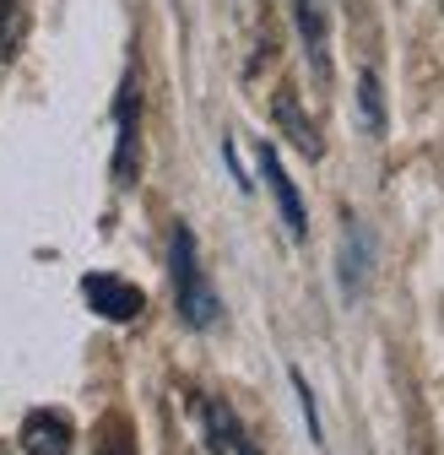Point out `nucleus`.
Returning <instances> with one entry per match:
<instances>
[{
    "label": "nucleus",
    "instance_id": "obj_4",
    "mask_svg": "<svg viewBox=\"0 0 444 455\" xmlns=\"http://www.w3.org/2000/svg\"><path fill=\"white\" fill-rule=\"evenodd\" d=\"M255 157H260V174H266V185H271V201H276V212H282L288 234H293V239H309V206H304L293 174L282 168V157H276V147H260Z\"/></svg>",
    "mask_w": 444,
    "mask_h": 455
},
{
    "label": "nucleus",
    "instance_id": "obj_9",
    "mask_svg": "<svg viewBox=\"0 0 444 455\" xmlns=\"http://www.w3.org/2000/svg\"><path fill=\"white\" fill-rule=\"evenodd\" d=\"M363 271H369V244H363V228L347 217V250H342V288H347V299L363 293Z\"/></svg>",
    "mask_w": 444,
    "mask_h": 455
},
{
    "label": "nucleus",
    "instance_id": "obj_3",
    "mask_svg": "<svg viewBox=\"0 0 444 455\" xmlns=\"http://www.w3.org/2000/svg\"><path fill=\"white\" fill-rule=\"evenodd\" d=\"M82 299H87V309H92L98 320H115V325H125V320H136V315L147 309V293L136 288V282L103 276V271H92V276L82 282Z\"/></svg>",
    "mask_w": 444,
    "mask_h": 455
},
{
    "label": "nucleus",
    "instance_id": "obj_6",
    "mask_svg": "<svg viewBox=\"0 0 444 455\" xmlns=\"http://www.w3.org/2000/svg\"><path fill=\"white\" fill-rule=\"evenodd\" d=\"M22 455H71V418L66 412H28L22 418Z\"/></svg>",
    "mask_w": 444,
    "mask_h": 455
},
{
    "label": "nucleus",
    "instance_id": "obj_5",
    "mask_svg": "<svg viewBox=\"0 0 444 455\" xmlns=\"http://www.w3.org/2000/svg\"><path fill=\"white\" fill-rule=\"evenodd\" d=\"M293 22H298V38H304L314 76L325 82L330 76V6L325 0H293Z\"/></svg>",
    "mask_w": 444,
    "mask_h": 455
},
{
    "label": "nucleus",
    "instance_id": "obj_11",
    "mask_svg": "<svg viewBox=\"0 0 444 455\" xmlns=\"http://www.w3.org/2000/svg\"><path fill=\"white\" fill-rule=\"evenodd\" d=\"M293 390H298V402H304V418H309V439H320V412H314V395H309V379L293 369Z\"/></svg>",
    "mask_w": 444,
    "mask_h": 455
},
{
    "label": "nucleus",
    "instance_id": "obj_2",
    "mask_svg": "<svg viewBox=\"0 0 444 455\" xmlns=\"http://www.w3.org/2000/svg\"><path fill=\"white\" fill-rule=\"evenodd\" d=\"M115 120H120V141H115V185L131 190L136 174H141V87H136V71H125V82H120Z\"/></svg>",
    "mask_w": 444,
    "mask_h": 455
},
{
    "label": "nucleus",
    "instance_id": "obj_10",
    "mask_svg": "<svg viewBox=\"0 0 444 455\" xmlns=\"http://www.w3.org/2000/svg\"><path fill=\"white\" fill-rule=\"evenodd\" d=\"M358 108H363V125L379 136V131H385V92H379V76H374V71L358 76Z\"/></svg>",
    "mask_w": 444,
    "mask_h": 455
},
{
    "label": "nucleus",
    "instance_id": "obj_1",
    "mask_svg": "<svg viewBox=\"0 0 444 455\" xmlns=\"http://www.w3.org/2000/svg\"><path fill=\"white\" fill-rule=\"evenodd\" d=\"M169 266H174V293H179V315H185V325H195V331L217 325V293L206 288V276H201V260H195V234H190L185 222L174 228Z\"/></svg>",
    "mask_w": 444,
    "mask_h": 455
},
{
    "label": "nucleus",
    "instance_id": "obj_7",
    "mask_svg": "<svg viewBox=\"0 0 444 455\" xmlns=\"http://www.w3.org/2000/svg\"><path fill=\"white\" fill-rule=\"evenodd\" d=\"M271 114H276V125H282V136L304 152V157H325V141H320V131H314V120H309V114H304V103L293 98V92H276L271 98Z\"/></svg>",
    "mask_w": 444,
    "mask_h": 455
},
{
    "label": "nucleus",
    "instance_id": "obj_8",
    "mask_svg": "<svg viewBox=\"0 0 444 455\" xmlns=\"http://www.w3.org/2000/svg\"><path fill=\"white\" fill-rule=\"evenodd\" d=\"M201 418H206V434H211V444H217L222 455H260L228 402H217V395H211V402H201Z\"/></svg>",
    "mask_w": 444,
    "mask_h": 455
}]
</instances>
